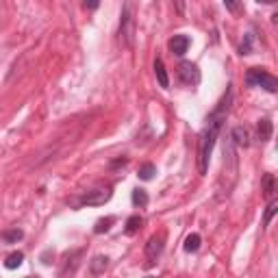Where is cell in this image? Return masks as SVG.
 Segmentation results:
<instances>
[{"mask_svg":"<svg viewBox=\"0 0 278 278\" xmlns=\"http://www.w3.org/2000/svg\"><path fill=\"white\" fill-rule=\"evenodd\" d=\"M246 83H248L250 87H263V89L269 91V94H276V91H278L276 76H272L269 72H265V70H261V67H250V70H248Z\"/></svg>","mask_w":278,"mask_h":278,"instance_id":"2","label":"cell"},{"mask_svg":"<svg viewBox=\"0 0 278 278\" xmlns=\"http://www.w3.org/2000/svg\"><path fill=\"white\" fill-rule=\"evenodd\" d=\"M250 50H252V33L246 35V41H243L241 46H239V52H241V55H250Z\"/></svg>","mask_w":278,"mask_h":278,"instance_id":"21","label":"cell"},{"mask_svg":"<svg viewBox=\"0 0 278 278\" xmlns=\"http://www.w3.org/2000/svg\"><path fill=\"white\" fill-rule=\"evenodd\" d=\"M120 37L124 39L126 46L133 41V5L126 3L122 9V20H120Z\"/></svg>","mask_w":278,"mask_h":278,"instance_id":"3","label":"cell"},{"mask_svg":"<svg viewBox=\"0 0 278 278\" xmlns=\"http://www.w3.org/2000/svg\"><path fill=\"white\" fill-rule=\"evenodd\" d=\"M226 9H230V11H237V9H241V5H237V3H226Z\"/></svg>","mask_w":278,"mask_h":278,"instance_id":"22","label":"cell"},{"mask_svg":"<svg viewBox=\"0 0 278 278\" xmlns=\"http://www.w3.org/2000/svg\"><path fill=\"white\" fill-rule=\"evenodd\" d=\"M176 70H178L180 83H185V85H198L200 83V70H198L196 63H191V61H182Z\"/></svg>","mask_w":278,"mask_h":278,"instance_id":"5","label":"cell"},{"mask_svg":"<svg viewBox=\"0 0 278 278\" xmlns=\"http://www.w3.org/2000/svg\"><path fill=\"white\" fill-rule=\"evenodd\" d=\"M85 9H98V3H85Z\"/></svg>","mask_w":278,"mask_h":278,"instance_id":"23","label":"cell"},{"mask_svg":"<svg viewBox=\"0 0 278 278\" xmlns=\"http://www.w3.org/2000/svg\"><path fill=\"white\" fill-rule=\"evenodd\" d=\"M113 196L111 187H98L94 191H87V194L81 198V204H87V206H100L104 202H109Z\"/></svg>","mask_w":278,"mask_h":278,"instance_id":"4","label":"cell"},{"mask_svg":"<svg viewBox=\"0 0 278 278\" xmlns=\"http://www.w3.org/2000/svg\"><path fill=\"white\" fill-rule=\"evenodd\" d=\"M233 142L235 146H239V148H246L250 144V135H248V128H243V126H235L233 128Z\"/></svg>","mask_w":278,"mask_h":278,"instance_id":"8","label":"cell"},{"mask_svg":"<svg viewBox=\"0 0 278 278\" xmlns=\"http://www.w3.org/2000/svg\"><path fill=\"white\" fill-rule=\"evenodd\" d=\"M168 48H170L172 55L182 57L187 52V48H189V37H187V35H174V37L168 41Z\"/></svg>","mask_w":278,"mask_h":278,"instance_id":"7","label":"cell"},{"mask_svg":"<svg viewBox=\"0 0 278 278\" xmlns=\"http://www.w3.org/2000/svg\"><path fill=\"white\" fill-rule=\"evenodd\" d=\"M230 100H233V89L228 87L224 94V98L217 102L215 111L208 115L206 120V126L202 128L198 139V172L200 174H206L208 172V161H211V152H213V146H215V139L220 135V128L224 124L226 115H228V109H230Z\"/></svg>","mask_w":278,"mask_h":278,"instance_id":"1","label":"cell"},{"mask_svg":"<svg viewBox=\"0 0 278 278\" xmlns=\"http://www.w3.org/2000/svg\"><path fill=\"white\" fill-rule=\"evenodd\" d=\"M274 191H276V187H274V176H272V174H265V178H263V194H265L267 198H272Z\"/></svg>","mask_w":278,"mask_h":278,"instance_id":"20","label":"cell"},{"mask_svg":"<svg viewBox=\"0 0 278 278\" xmlns=\"http://www.w3.org/2000/svg\"><path fill=\"white\" fill-rule=\"evenodd\" d=\"M113 222H115V217H113V215L104 217V220H98V222H96V226H94V233H96V235L107 233V230L111 228V224H113Z\"/></svg>","mask_w":278,"mask_h":278,"instance_id":"17","label":"cell"},{"mask_svg":"<svg viewBox=\"0 0 278 278\" xmlns=\"http://www.w3.org/2000/svg\"><path fill=\"white\" fill-rule=\"evenodd\" d=\"M107 267H109V259H107V257H96V259L91 261V263H89L91 274H96V276H98V274H102V272H104V269H107Z\"/></svg>","mask_w":278,"mask_h":278,"instance_id":"11","label":"cell"},{"mask_svg":"<svg viewBox=\"0 0 278 278\" xmlns=\"http://www.w3.org/2000/svg\"><path fill=\"white\" fill-rule=\"evenodd\" d=\"M154 174H156V168H154V165H152V163H144L142 168H139L137 176L142 178V180H150V178L154 176Z\"/></svg>","mask_w":278,"mask_h":278,"instance_id":"18","label":"cell"},{"mask_svg":"<svg viewBox=\"0 0 278 278\" xmlns=\"http://www.w3.org/2000/svg\"><path fill=\"white\" fill-rule=\"evenodd\" d=\"M200 243H202V239H200V235L198 233H191V235H187V239H185V252H196L198 248H200Z\"/></svg>","mask_w":278,"mask_h":278,"instance_id":"13","label":"cell"},{"mask_svg":"<svg viewBox=\"0 0 278 278\" xmlns=\"http://www.w3.org/2000/svg\"><path fill=\"white\" fill-rule=\"evenodd\" d=\"M259 139H261V142H267V139L269 137H272V122H269L267 118H263V120H259Z\"/></svg>","mask_w":278,"mask_h":278,"instance_id":"10","label":"cell"},{"mask_svg":"<svg viewBox=\"0 0 278 278\" xmlns=\"http://www.w3.org/2000/svg\"><path fill=\"white\" fill-rule=\"evenodd\" d=\"M163 241H165V235L161 233V235H154V237H150L148 239V243H146V257H148V263H154L156 259H159V254L163 252Z\"/></svg>","mask_w":278,"mask_h":278,"instance_id":"6","label":"cell"},{"mask_svg":"<svg viewBox=\"0 0 278 278\" xmlns=\"http://www.w3.org/2000/svg\"><path fill=\"white\" fill-rule=\"evenodd\" d=\"M130 200H133V204L135 206H139V208H144V206H148V194L144 189H133V196H130Z\"/></svg>","mask_w":278,"mask_h":278,"instance_id":"14","label":"cell"},{"mask_svg":"<svg viewBox=\"0 0 278 278\" xmlns=\"http://www.w3.org/2000/svg\"><path fill=\"white\" fill-rule=\"evenodd\" d=\"M142 224H144V220L139 215H130L128 220H126V228H124V233L126 235H135L139 228H142Z\"/></svg>","mask_w":278,"mask_h":278,"instance_id":"12","label":"cell"},{"mask_svg":"<svg viewBox=\"0 0 278 278\" xmlns=\"http://www.w3.org/2000/svg\"><path fill=\"white\" fill-rule=\"evenodd\" d=\"M154 74H156V81H159V85L163 87V89H168L170 87V78H168V72H165V65L161 59L154 61Z\"/></svg>","mask_w":278,"mask_h":278,"instance_id":"9","label":"cell"},{"mask_svg":"<svg viewBox=\"0 0 278 278\" xmlns=\"http://www.w3.org/2000/svg\"><path fill=\"white\" fill-rule=\"evenodd\" d=\"M22 237H24V233L20 228H11V230H5L3 233V241L5 243H17Z\"/></svg>","mask_w":278,"mask_h":278,"instance_id":"16","label":"cell"},{"mask_svg":"<svg viewBox=\"0 0 278 278\" xmlns=\"http://www.w3.org/2000/svg\"><path fill=\"white\" fill-rule=\"evenodd\" d=\"M22 261H24L22 252H11V254L5 259V267H7V269H15V267L22 265Z\"/></svg>","mask_w":278,"mask_h":278,"instance_id":"15","label":"cell"},{"mask_svg":"<svg viewBox=\"0 0 278 278\" xmlns=\"http://www.w3.org/2000/svg\"><path fill=\"white\" fill-rule=\"evenodd\" d=\"M276 211H278V200H269V204H267V208H265V215H263V224L265 226H269V222H272V217L276 215Z\"/></svg>","mask_w":278,"mask_h":278,"instance_id":"19","label":"cell"}]
</instances>
